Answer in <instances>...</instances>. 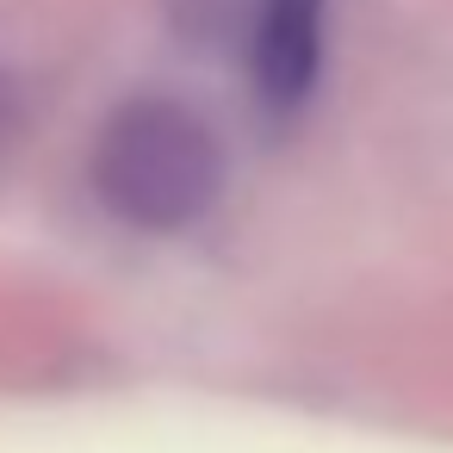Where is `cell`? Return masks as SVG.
Here are the masks:
<instances>
[{"mask_svg": "<svg viewBox=\"0 0 453 453\" xmlns=\"http://www.w3.org/2000/svg\"><path fill=\"white\" fill-rule=\"evenodd\" d=\"M0 125H7V81H0Z\"/></svg>", "mask_w": 453, "mask_h": 453, "instance_id": "obj_3", "label": "cell"}, {"mask_svg": "<svg viewBox=\"0 0 453 453\" xmlns=\"http://www.w3.org/2000/svg\"><path fill=\"white\" fill-rule=\"evenodd\" d=\"M323 38H329V0H261L249 32V81L255 100L280 119H292L317 75H323Z\"/></svg>", "mask_w": 453, "mask_h": 453, "instance_id": "obj_2", "label": "cell"}, {"mask_svg": "<svg viewBox=\"0 0 453 453\" xmlns=\"http://www.w3.org/2000/svg\"><path fill=\"white\" fill-rule=\"evenodd\" d=\"M94 193L137 230H180L224 193V150L180 100H131L94 143Z\"/></svg>", "mask_w": 453, "mask_h": 453, "instance_id": "obj_1", "label": "cell"}]
</instances>
